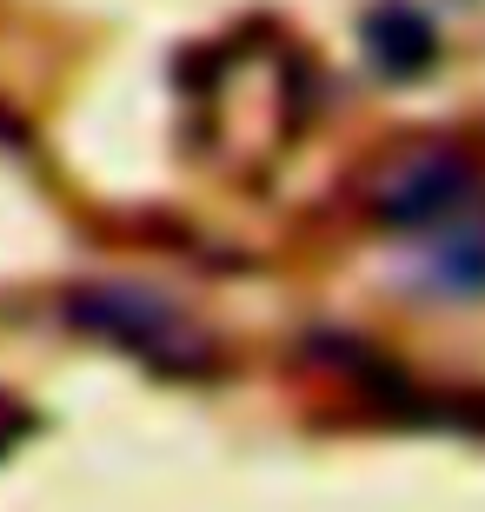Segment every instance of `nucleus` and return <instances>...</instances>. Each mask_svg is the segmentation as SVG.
<instances>
[{
    "instance_id": "nucleus-1",
    "label": "nucleus",
    "mask_w": 485,
    "mask_h": 512,
    "mask_svg": "<svg viewBox=\"0 0 485 512\" xmlns=\"http://www.w3.org/2000/svg\"><path fill=\"white\" fill-rule=\"evenodd\" d=\"M60 320L107 340V346H120V353H133L140 366L167 373V380H206L220 366L213 333L180 300L153 293V286H127V280L120 286H74L60 300Z\"/></svg>"
},
{
    "instance_id": "nucleus-2",
    "label": "nucleus",
    "mask_w": 485,
    "mask_h": 512,
    "mask_svg": "<svg viewBox=\"0 0 485 512\" xmlns=\"http://www.w3.org/2000/svg\"><path fill=\"white\" fill-rule=\"evenodd\" d=\"M479 193V167L472 153H459L452 140H426V147H406L399 160H386L373 180V213L399 233H439L452 227L466 200Z\"/></svg>"
},
{
    "instance_id": "nucleus-3",
    "label": "nucleus",
    "mask_w": 485,
    "mask_h": 512,
    "mask_svg": "<svg viewBox=\"0 0 485 512\" xmlns=\"http://www.w3.org/2000/svg\"><path fill=\"white\" fill-rule=\"evenodd\" d=\"M366 60H373L386 80H419L439 60V27H432L412 0H379L366 14Z\"/></svg>"
},
{
    "instance_id": "nucleus-4",
    "label": "nucleus",
    "mask_w": 485,
    "mask_h": 512,
    "mask_svg": "<svg viewBox=\"0 0 485 512\" xmlns=\"http://www.w3.org/2000/svg\"><path fill=\"white\" fill-rule=\"evenodd\" d=\"M432 280L452 286V300H485V227L439 233V247H432Z\"/></svg>"
},
{
    "instance_id": "nucleus-5",
    "label": "nucleus",
    "mask_w": 485,
    "mask_h": 512,
    "mask_svg": "<svg viewBox=\"0 0 485 512\" xmlns=\"http://www.w3.org/2000/svg\"><path fill=\"white\" fill-rule=\"evenodd\" d=\"M27 433H34V413H27V406H20L14 393H0V459L14 453V446H20Z\"/></svg>"
}]
</instances>
